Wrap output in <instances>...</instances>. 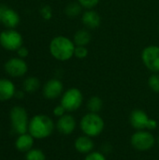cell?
Listing matches in <instances>:
<instances>
[{"label":"cell","mask_w":159,"mask_h":160,"mask_svg":"<svg viewBox=\"0 0 159 160\" xmlns=\"http://www.w3.org/2000/svg\"><path fill=\"white\" fill-rule=\"evenodd\" d=\"M76 45L72 39L66 36H56L54 37L49 46L51 55L61 62H66L74 56Z\"/></svg>","instance_id":"1"},{"label":"cell","mask_w":159,"mask_h":160,"mask_svg":"<svg viewBox=\"0 0 159 160\" xmlns=\"http://www.w3.org/2000/svg\"><path fill=\"white\" fill-rule=\"evenodd\" d=\"M55 128L52 119L46 114H37L31 118L28 125V132L34 138L42 140L50 137Z\"/></svg>","instance_id":"2"},{"label":"cell","mask_w":159,"mask_h":160,"mask_svg":"<svg viewBox=\"0 0 159 160\" xmlns=\"http://www.w3.org/2000/svg\"><path fill=\"white\" fill-rule=\"evenodd\" d=\"M80 128L84 135L95 138L103 132L105 122L99 113L88 112L82 117L80 121Z\"/></svg>","instance_id":"3"},{"label":"cell","mask_w":159,"mask_h":160,"mask_svg":"<svg viewBox=\"0 0 159 160\" xmlns=\"http://www.w3.org/2000/svg\"><path fill=\"white\" fill-rule=\"evenodd\" d=\"M129 122L132 128L136 130H155L158 124L155 119L149 117V115L141 109H135L131 112L129 116Z\"/></svg>","instance_id":"4"},{"label":"cell","mask_w":159,"mask_h":160,"mask_svg":"<svg viewBox=\"0 0 159 160\" xmlns=\"http://www.w3.org/2000/svg\"><path fill=\"white\" fill-rule=\"evenodd\" d=\"M9 119L12 129L15 133L21 135L28 131V114L26 110L22 106H14L9 112Z\"/></svg>","instance_id":"5"},{"label":"cell","mask_w":159,"mask_h":160,"mask_svg":"<svg viewBox=\"0 0 159 160\" xmlns=\"http://www.w3.org/2000/svg\"><path fill=\"white\" fill-rule=\"evenodd\" d=\"M83 103V95L82 91L76 87L66 90L61 96L60 104L66 109L67 112L78 111Z\"/></svg>","instance_id":"6"},{"label":"cell","mask_w":159,"mask_h":160,"mask_svg":"<svg viewBox=\"0 0 159 160\" xmlns=\"http://www.w3.org/2000/svg\"><path fill=\"white\" fill-rule=\"evenodd\" d=\"M130 143L138 151H148L156 145L157 140L149 130H136L130 138Z\"/></svg>","instance_id":"7"},{"label":"cell","mask_w":159,"mask_h":160,"mask_svg":"<svg viewBox=\"0 0 159 160\" xmlns=\"http://www.w3.org/2000/svg\"><path fill=\"white\" fill-rule=\"evenodd\" d=\"M22 36L15 29H8L0 33V45L7 51H17L22 46Z\"/></svg>","instance_id":"8"},{"label":"cell","mask_w":159,"mask_h":160,"mask_svg":"<svg viewBox=\"0 0 159 160\" xmlns=\"http://www.w3.org/2000/svg\"><path fill=\"white\" fill-rule=\"evenodd\" d=\"M142 60L148 70L159 73V46L150 45L142 52Z\"/></svg>","instance_id":"9"},{"label":"cell","mask_w":159,"mask_h":160,"mask_svg":"<svg viewBox=\"0 0 159 160\" xmlns=\"http://www.w3.org/2000/svg\"><path fill=\"white\" fill-rule=\"evenodd\" d=\"M4 68L7 74H8L10 77L20 78L26 74L28 70V66L22 58L13 57L6 62Z\"/></svg>","instance_id":"10"},{"label":"cell","mask_w":159,"mask_h":160,"mask_svg":"<svg viewBox=\"0 0 159 160\" xmlns=\"http://www.w3.org/2000/svg\"><path fill=\"white\" fill-rule=\"evenodd\" d=\"M0 20L8 29H14L17 27L21 21L18 12L5 5L0 6Z\"/></svg>","instance_id":"11"},{"label":"cell","mask_w":159,"mask_h":160,"mask_svg":"<svg viewBox=\"0 0 159 160\" xmlns=\"http://www.w3.org/2000/svg\"><path fill=\"white\" fill-rule=\"evenodd\" d=\"M42 93L47 99H55L63 95L64 85L58 79H51L45 82L42 88Z\"/></svg>","instance_id":"12"},{"label":"cell","mask_w":159,"mask_h":160,"mask_svg":"<svg viewBox=\"0 0 159 160\" xmlns=\"http://www.w3.org/2000/svg\"><path fill=\"white\" fill-rule=\"evenodd\" d=\"M55 128L59 133L63 135H70L75 131L77 128V121L72 114L67 112L58 118L55 124Z\"/></svg>","instance_id":"13"},{"label":"cell","mask_w":159,"mask_h":160,"mask_svg":"<svg viewBox=\"0 0 159 160\" xmlns=\"http://www.w3.org/2000/svg\"><path fill=\"white\" fill-rule=\"evenodd\" d=\"M74 147L77 152L82 155H87L94 151L95 148V142L93 139L87 135H82L79 136L75 142H74Z\"/></svg>","instance_id":"14"},{"label":"cell","mask_w":159,"mask_h":160,"mask_svg":"<svg viewBox=\"0 0 159 160\" xmlns=\"http://www.w3.org/2000/svg\"><path fill=\"white\" fill-rule=\"evenodd\" d=\"M100 16L94 9H86L82 14V22L87 29H95L100 25Z\"/></svg>","instance_id":"15"},{"label":"cell","mask_w":159,"mask_h":160,"mask_svg":"<svg viewBox=\"0 0 159 160\" xmlns=\"http://www.w3.org/2000/svg\"><path fill=\"white\" fill-rule=\"evenodd\" d=\"M16 89L14 83L8 79H0V101H7L12 98Z\"/></svg>","instance_id":"16"},{"label":"cell","mask_w":159,"mask_h":160,"mask_svg":"<svg viewBox=\"0 0 159 160\" xmlns=\"http://www.w3.org/2000/svg\"><path fill=\"white\" fill-rule=\"evenodd\" d=\"M34 145V138L29 133H24L19 135L15 142V147L18 151L22 153H27L33 148Z\"/></svg>","instance_id":"17"},{"label":"cell","mask_w":159,"mask_h":160,"mask_svg":"<svg viewBox=\"0 0 159 160\" xmlns=\"http://www.w3.org/2000/svg\"><path fill=\"white\" fill-rule=\"evenodd\" d=\"M72 40L76 46H87L92 40V35L87 28H82L76 31Z\"/></svg>","instance_id":"18"},{"label":"cell","mask_w":159,"mask_h":160,"mask_svg":"<svg viewBox=\"0 0 159 160\" xmlns=\"http://www.w3.org/2000/svg\"><path fill=\"white\" fill-rule=\"evenodd\" d=\"M39 87H40L39 80L37 77H33V76L26 78L23 81V83H22L23 91L26 92V93H29V94L37 92L39 89Z\"/></svg>","instance_id":"19"},{"label":"cell","mask_w":159,"mask_h":160,"mask_svg":"<svg viewBox=\"0 0 159 160\" xmlns=\"http://www.w3.org/2000/svg\"><path fill=\"white\" fill-rule=\"evenodd\" d=\"M86 107L89 112L99 113L103 109V100L98 96H93L88 99L86 103Z\"/></svg>","instance_id":"20"},{"label":"cell","mask_w":159,"mask_h":160,"mask_svg":"<svg viewBox=\"0 0 159 160\" xmlns=\"http://www.w3.org/2000/svg\"><path fill=\"white\" fill-rule=\"evenodd\" d=\"M82 7L80 5V3L77 2H71L65 8V14L68 18H76L79 15L82 14Z\"/></svg>","instance_id":"21"},{"label":"cell","mask_w":159,"mask_h":160,"mask_svg":"<svg viewBox=\"0 0 159 160\" xmlns=\"http://www.w3.org/2000/svg\"><path fill=\"white\" fill-rule=\"evenodd\" d=\"M25 160H46V156L42 150L32 148L26 153Z\"/></svg>","instance_id":"22"},{"label":"cell","mask_w":159,"mask_h":160,"mask_svg":"<svg viewBox=\"0 0 159 160\" xmlns=\"http://www.w3.org/2000/svg\"><path fill=\"white\" fill-rule=\"evenodd\" d=\"M148 86L153 92L159 93V73H153L149 77Z\"/></svg>","instance_id":"23"},{"label":"cell","mask_w":159,"mask_h":160,"mask_svg":"<svg viewBox=\"0 0 159 160\" xmlns=\"http://www.w3.org/2000/svg\"><path fill=\"white\" fill-rule=\"evenodd\" d=\"M84 160H107L106 155L99 151H92L91 153L85 155Z\"/></svg>","instance_id":"24"},{"label":"cell","mask_w":159,"mask_h":160,"mask_svg":"<svg viewBox=\"0 0 159 160\" xmlns=\"http://www.w3.org/2000/svg\"><path fill=\"white\" fill-rule=\"evenodd\" d=\"M39 12H40L41 17L46 21H49V20H51L52 18V9L49 5L42 6Z\"/></svg>","instance_id":"25"},{"label":"cell","mask_w":159,"mask_h":160,"mask_svg":"<svg viewBox=\"0 0 159 160\" xmlns=\"http://www.w3.org/2000/svg\"><path fill=\"white\" fill-rule=\"evenodd\" d=\"M88 55V50L86 46H76L75 52H74V56L77 57L78 59H84Z\"/></svg>","instance_id":"26"},{"label":"cell","mask_w":159,"mask_h":160,"mask_svg":"<svg viewBox=\"0 0 159 160\" xmlns=\"http://www.w3.org/2000/svg\"><path fill=\"white\" fill-rule=\"evenodd\" d=\"M80 5L85 9H93L97 7L100 0H77Z\"/></svg>","instance_id":"27"},{"label":"cell","mask_w":159,"mask_h":160,"mask_svg":"<svg viewBox=\"0 0 159 160\" xmlns=\"http://www.w3.org/2000/svg\"><path fill=\"white\" fill-rule=\"evenodd\" d=\"M53 115L54 116H56L57 118H59V117H61V116H63L64 114H66L67 112L66 111V109L61 105V104H59V105H57L54 109H53Z\"/></svg>","instance_id":"28"},{"label":"cell","mask_w":159,"mask_h":160,"mask_svg":"<svg viewBox=\"0 0 159 160\" xmlns=\"http://www.w3.org/2000/svg\"><path fill=\"white\" fill-rule=\"evenodd\" d=\"M17 55H18V57H20V58H22V59H24L25 57H27L28 56V54H29V51H28V49L26 48V47H24V46H22L20 49H18L17 51Z\"/></svg>","instance_id":"29"},{"label":"cell","mask_w":159,"mask_h":160,"mask_svg":"<svg viewBox=\"0 0 159 160\" xmlns=\"http://www.w3.org/2000/svg\"><path fill=\"white\" fill-rule=\"evenodd\" d=\"M14 97H15L16 98H18V99H22V98H23V97H24V91H22V90H20V91H16V92H15Z\"/></svg>","instance_id":"30"},{"label":"cell","mask_w":159,"mask_h":160,"mask_svg":"<svg viewBox=\"0 0 159 160\" xmlns=\"http://www.w3.org/2000/svg\"><path fill=\"white\" fill-rule=\"evenodd\" d=\"M157 142H158V145H159V138H158V140H157Z\"/></svg>","instance_id":"31"},{"label":"cell","mask_w":159,"mask_h":160,"mask_svg":"<svg viewBox=\"0 0 159 160\" xmlns=\"http://www.w3.org/2000/svg\"><path fill=\"white\" fill-rule=\"evenodd\" d=\"M0 22H1V20H0Z\"/></svg>","instance_id":"32"}]
</instances>
